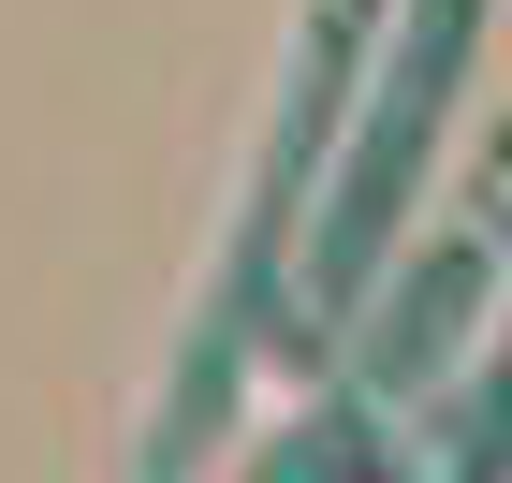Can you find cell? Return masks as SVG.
Masks as SVG:
<instances>
[{
    "instance_id": "1",
    "label": "cell",
    "mask_w": 512,
    "mask_h": 483,
    "mask_svg": "<svg viewBox=\"0 0 512 483\" xmlns=\"http://www.w3.org/2000/svg\"><path fill=\"white\" fill-rule=\"evenodd\" d=\"M469 30H483V0H410V44L366 74V103H352V176H337V205H322V264H308L322 322L366 308V264L395 249V205H410V176H425V132H439V103H454Z\"/></svg>"
},
{
    "instance_id": "2",
    "label": "cell",
    "mask_w": 512,
    "mask_h": 483,
    "mask_svg": "<svg viewBox=\"0 0 512 483\" xmlns=\"http://www.w3.org/2000/svg\"><path fill=\"white\" fill-rule=\"evenodd\" d=\"M439 483H512V322L483 352V381L454 396V425H439Z\"/></svg>"
}]
</instances>
